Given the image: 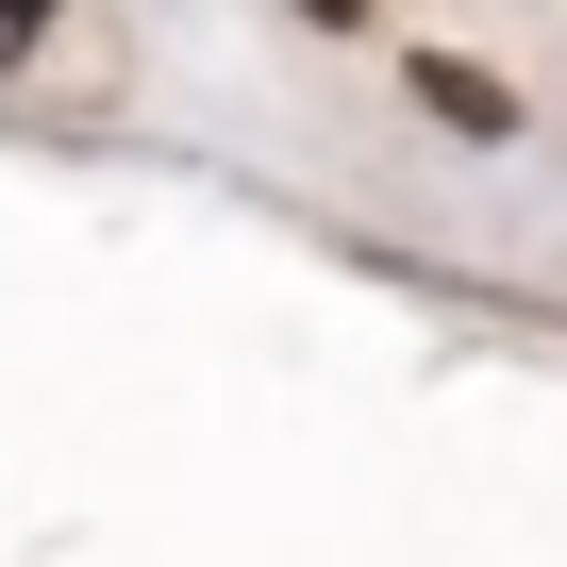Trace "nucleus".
Segmentation results:
<instances>
[{
    "label": "nucleus",
    "instance_id": "obj_1",
    "mask_svg": "<svg viewBox=\"0 0 567 567\" xmlns=\"http://www.w3.org/2000/svg\"><path fill=\"white\" fill-rule=\"evenodd\" d=\"M417 101H434V117H451L467 151H501V134H517V101H501V84L467 68V51H417Z\"/></svg>",
    "mask_w": 567,
    "mask_h": 567
}]
</instances>
